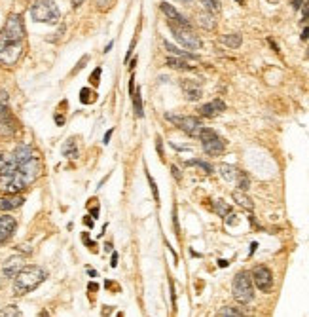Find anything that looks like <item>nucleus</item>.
I'll return each instance as SVG.
<instances>
[{
    "label": "nucleus",
    "mask_w": 309,
    "mask_h": 317,
    "mask_svg": "<svg viewBox=\"0 0 309 317\" xmlns=\"http://www.w3.org/2000/svg\"><path fill=\"white\" fill-rule=\"evenodd\" d=\"M46 277H48V272L40 266H23L14 277V292L23 296L27 292L35 291Z\"/></svg>",
    "instance_id": "nucleus-1"
},
{
    "label": "nucleus",
    "mask_w": 309,
    "mask_h": 317,
    "mask_svg": "<svg viewBox=\"0 0 309 317\" xmlns=\"http://www.w3.org/2000/svg\"><path fill=\"white\" fill-rule=\"evenodd\" d=\"M25 40V27L19 14H12L6 21L4 29L0 31V48L8 44H23Z\"/></svg>",
    "instance_id": "nucleus-2"
},
{
    "label": "nucleus",
    "mask_w": 309,
    "mask_h": 317,
    "mask_svg": "<svg viewBox=\"0 0 309 317\" xmlns=\"http://www.w3.org/2000/svg\"><path fill=\"white\" fill-rule=\"evenodd\" d=\"M31 16L38 23H50V25L57 23L61 18L57 4L52 2V0H36L33 4V8H31Z\"/></svg>",
    "instance_id": "nucleus-3"
},
{
    "label": "nucleus",
    "mask_w": 309,
    "mask_h": 317,
    "mask_svg": "<svg viewBox=\"0 0 309 317\" xmlns=\"http://www.w3.org/2000/svg\"><path fill=\"white\" fill-rule=\"evenodd\" d=\"M169 29H171L173 36L177 38V42L184 46L186 50H199L201 48V40L199 36L192 31L190 25H182V23H177V21H169Z\"/></svg>",
    "instance_id": "nucleus-4"
},
{
    "label": "nucleus",
    "mask_w": 309,
    "mask_h": 317,
    "mask_svg": "<svg viewBox=\"0 0 309 317\" xmlns=\"http://www.w3.org/2000/svg\"><path fill=\"white\" fill-rule=\"evenodd\" d=\"M233 298L237 300L239 304H249L254 298V289H252V279L247 272H239V274L233 277L232 285Z\"/></svg>",
    "instance_id": "nucleus-5"
},
{
    "label": "nucleus",
    "mask_w": 309,
    "mask_h": 317,
    "mask_svg": "<svg viewBox=\"0 0 309 317\" xmlns=\"http://www.w3.org/2000/svg\"><path fill=\"white\" fill-rule=\"evenodd\" d=\"M199 139L203 143V150L209 156H220L226 150V141H224L216 131L213 129H201Z\"/></svg>",
    "instance_id": "nucleus-6"
},
{
    "label": "nucleus",
    "mask_w": 309,
    "mask_h": 317,
    "mask_svg": "<svg viewBox=\"0 0 309 317\" xmlns=\"http://www.w3.org/2000/svg\"><path fill=\"white\" fill-rule=\"evenodd\" d=\"M165 118L171 122V124H175L177 128H181L186 135H190V137H199V133H201V122H199V118H196V116H179V114H165Z\"/></svg>",
    "instance_id": "nucleus-7"
},
{
    "label": "nucleus",
    "mask_w": 309,
    "mask_h": 317,
    "mask_svg": "<svg viewBox=\"0 0 309 317\" xmlns=\"http://www.w3.org/2000/svg\"><path fill=\"white\" fill-rule=\"evenodd\" d=\"M252 281L260 291L269 292L273 289V274L267 266H256L252 272Z\"/></svg>",
    "instance_id": "nucleus-8"
},
{
    "label": "nucleus",
    "mask_w": 309,
    "mask_h": 317,
    "mask_svg": "<svg viewBox=\"0 0 309 317\" xmlns=\"http://www.w3.org/2000/svg\"><path fill=\"white\" fill-rule=\"evenodd\" d=\"M23 52V44H8L0 48V63L4 65H16Z\"/></svg>",
    "instance_id": "nucleus-9"
},
{
    "label": "nucleus",
    "mask_w": 309,
    "mask_h": 317,
    "mask_svg": "<svg viewBox=\"0 0 309 317\" xmlns=\"http://www.w3.org/2000/svg\"><path fill=\"white\" fill-rule=\"evenodd\" d=\"M25 266V260H23V257L21 255H14V257H10L6 262H4V266H2V274H4V277H16L18 275V272Z\"/></svg>",
    "instance_id": "nucleus-10"
},
{
    "label": "nucleus",
    "mask_w": 309,
    "mask_h": 317,
    "mask_svg": "<svg viewBox=\"0 0 309 317\" xmlns=\"http://www.w3.org/2000/svg\"><path fill=\"white\" fill-rule=\"evenodd\" d=\"M224 111H226V103L220 101V99H215V101H211V103L203 104V107L199 109V114L205 116V118H215L218 114H222Z\"/></svg>",
    "instance_id": "nucleus-11"
},
{
    "label": "nucleus",
    "mask_w": 309,
    "mask_h": 317,
    "mask_svg": "<svg viewBox=\"0 0 309 317\" xmlns=\"http://www.w3.org/2000/svg\"><path fill=\"white\" fill-rule=\"evenodd\" d=\"M25 203V197L19 194H6L0 197V211H12Z\"/></svg>",
    "instance_id": "nucleus-12"
},
{
    "label": "nucleus",
    "mask_w": 309,
    "mask_h": 317,
    "mask_svg": "<svg viewBox=\"0 0 309 317\" xmlns=\"http://www.w3.org/2000/svg\"><path fill=\"white\" fill-rule=\"evenodd\" d=\"M182 93L188 101H199L201 99V86L198 82H192V80H184L182 82Z\"/></svg>",
    "instance_id": "nucleus-13"
},
{
    "label": "nucleus",
    "mask_w": 309,
    "mask_h": 317,
    "mask_svg": "<svg viewBox=\"0 0 309 317\" xmlns=\"http://www.w3.org/2000/svg\"><path fill=\"white\" fill-rule=\"evenodd\" d=\"M16 226H18L16 219H12V217H0V243H4L16 232Z\"/></svg>",
    "instance_id": "nucleus-14"
},
{
    "label": "nucleus",
    "mask_w": 309,
    "mask_h": 317,
    "mask_svg": "<svg viewBox=\"0 0 309 317\" xmlns=\"http://www.w3.org/2000/svg\"><path fill=\"white\" fill-rule=\"evenodd\" d=\"M16 135V122L12 116L0 118V139H10Z\"/></svg>",
    "instance_id": "nucleus-15"
},
{
    "label": "nucleus",
    "mask_w": 309,
    "mask_h": 317,
    "mask_svg": "<svg viewBox=\"0 0 309 317\" xmlns=\"http://www.w3.org/2000/svg\"><path fill=\"white\" fill-rule=\"evenodd\" d=\"M160 10H162V12H164L165 16L169 18V21H177V23H182V25H190L188 21H186V19L182 18L181 14H179L177 10L173 8L171 4H167V2H162V6H160Z\"/></svg>",
    "instance_id": "nucleus-16"
},
{
    "label": "nucleus",
    "mask_w": 309,
    "mask_h": 317,
    "mask_svg": "<svg viewBox=\"0 0 309 317\" xmlns=\"http://www.w3.org/2000/svg\"><path fill=\"white\" fill-rule=\"evenodd\" d=\"M233 199H235V203H237V205H239V207H245L247 211H252V209H254V203H252V199H250V197L247 196V194H245L243 190H235V192H233Z\"/></svg>",
    "instance_id": "nucleus-17"
},
{
    "label": "nucleus",
    "mask_w": 309,
    "mask_h": 317,
    "mask_svg": "<svg viewBox=\"0 0 309 317\" xmlns=\"http://www.w3.org/2000/svg\"><path fill=\"white\" fill-rule=\"evenodd\" d=\"M220 175L224 177V180H228V182H233V180H237L239 169H237L235 165H230V163H224V165H220Z\"/></svg>",
    "instance_id": "nucleus-18"
},
{
    "label": "nucleus",
    "mask_w": 309,
    "mask_h": 317,
    "mask_svg": "<svg viewBox=\"0 0 309 317\" xmlns=\"http://www.w3.org/2000/svg\"><path fill=\"white\" fill-rule=\"evenodd\" d=\"M164 48L169 53H173V57H182V59H196V55H192V53L184 52V50H179L177 46H173V44L167 42V40L164 42Z\"/></svg>",
    "instance_id": "nucleus-19"
},
{
    "label": "nucleus",
    "mask_w": 309,
    "mask_h": 317,
    "mask_svg": "<svg viewBox=\"0 0 309 317\" xmlns=\"http://www.w3.org/2000/svg\"><path fill=\"white\" fill-rule=\"evenodd\" d=\"M220 42H222L226 48L237 50L241 44H243V38H241V35H224L222 38H220Z\"/></svg>",
    "instance_id": "nucleus-20"
},
{
    "label": "nucleus",
    "mask_w": 309,
    "mask_h": 317,
    "mask_svg": "<svg viewBox=\"0 0 309 317\" xmlns=\"http://www.w3.org/2000/svg\"><path fill=\"white\" fill-rule=\"evenodd\" d=\"M133 109H135L137 118H142V116H144V112H142V99H140V87H135V89H133Z\"/></svg>",
    "instance_id": "nucleus-21"
},
{
    "label": "nucleus",
    "mask_w": 309,
    "mask_h": 317,
    "mask_svg": "<svg viewBox=\"0 0 309 317\" xmlns=\"http://www.w3.org/2000/svg\"><path fill=\"white\" fill-rule=\"evenodd\" d=\"M167 65H169L171 69L192 70V65H190V63H186V61L182 59V57H169V59H167Z\"/></svg>",
    "instance_id": "nucleus-22"
},
{
    "label": "nucleus",
    "mask_w": 309,
    "mask_h": 317,
    "mask_svg": "<svg viewBox=\"0 0 309 317\" xmlns=\"http://www.w3.org/2000/svg\"><path fill=\"white\" fill-rule=\"evenodd\" d=\"M12 116L10 114V97L6 91H0V118Z\"/></svg>",
    "instance_id": "nucleus-23"
},
{
    "label": "nucleus",
    "mask_w": 309,
    "mask_h": 317,
    "mask_svg": "<svg viewBox=\"0 0 309 317\" xmlns=\"http://www.w3.org/2000/svg\"><path fill=\"white\" fill-rule=\"evenodd\" d=\"M63 154H65V158H72V160L78 158V148H76V141H74V139H70V141L65 143Z\"/></svg>",
    "instance_id": "nucleus-24"
},
{
    "label": "nucleus",
    "mask_w": 309,
    "mask_h": 317,
    "mask_svg": "<svg viewBox=\"0 0 309 317\" xmlns=\"http://www.w3.org/2000/svg\"><path fill=\"white\" fill-rule=\"evenodd\" d=\"M198 21L201 23V27H205V29H215V18H213V14L211 12H205V14H199Z\"/></svg>",
    "instance_id": "nucleus-25"
},
{
    "label": "nucleus",
    "mask_w": 309,
    "mask_h": 317,
    "mask_svg": "<svg viewBox=\"0 0 309 317\" xmlns=\"http://www.w3.org/2000/svg\"><path fill=\"white\" fill-rule=\"evenodd\" d=\"M216 315L218 317H243L245 313L237 308H230V306H226V308L218 309V313H216Z\"/></svg>",
    "instance_id": "nucleus-26"
},
{
    "label": "nucleus",
    "mask_w": 309,
    "mask_h": 317,
    "mask_svg": "<svg viewBox=\"0 0 309 317\" xmlns=\"http://www.w3.org/2000/svg\"><path fill=\"white\" fill-rule=\"evenodd\" d=\"M215 211H216L218 215H220V217H224V219H228V217L232 215V207L226 205L224 201H215Z\"/></svg>",
    "instance_id": "nucleus-27"
},
{
    "label": "nucleus",
    "mask_w": 309,
    "mask_h": 317,
    "mask_svg": "<svg viewBox=\"0 0 309 317\" xmlns=\"http://www.w3.org/2000/svg\"><path fill=\"white\" fill-rule=\"evenodd\" d=\"M0 315L2 317H21V309H19L18 306H6V308H2Z\"/></svg>",
    "instance_id": "nucleus-28"
},
{
    "label": "nucleus",
    "mask_w": 309,
    "mask_h": 317,
    "mask_svg": "<svg viewBox=\"0 0 309 317\" xmlns=\"http://www.w3.org/2000/svg\"><path fill=\"white\" fill-rule=\"evenodd\" d=\"M201 4L205 6V12H211V14H216L220 10V2L218 0H201Z\"/></svg>",
    "instance_id": "nucleus-29"
},
{
    "label": "nucleus",
    "mask_w": 309,
    "mask_h": 317,
    "mask_svg": "<svg viewBox=\"0 0 309 317\" xmlns=\"http://www.w3.org/2000/svg\"><path fill=\"white\" fill-rule=\"evenodd\" d=\"M237 186H239V190H243V192L249 190V175H247V173L239 171V175H237Z\"/></svg>",
    "instance_id": "nucleus-30"
},
{
    "label": "nucleus",
    "mask_w": 309,
    "mask_h": 317,
    "mask_svg": "<svg viewBox=\"0 0 309 317\" xmlns=\"http://www.w3.org/2000/svg\"><path fill=\"white\" fill-rule=\"evenodd\" d=\"M114 4H116V0H95V8L101 10V12H108V10H112Z\"/></svg>",
    "instance_id": "nucleus-31"
},
{
    "label": "nucleus",
    "mask_w": 309,
    "mask_h": 317,
    "mask_svg": "<svg viewBox=\"0 0 309 317\" xmlns=\"http://www.w3.org/2000/svg\"><path fill=\"white\" fill-rule=\"evenodd\" d=\"M188 165H198V167H201V169H203L205 173H211V171H213V167H211L209 163L201 162V160H190Z\"/></svg>",
    "instance_id": "nucleus-32"
},
{
    "label": "nucleus",
    "mask_w": 309,
    "mask_h": 317,
    "mask_svg": "<svg viewBox=\"0 0 309 317\" xmlns=\"http://www.w3.org/2000/svg\"><path fill=\"white\" fill-rule=\"evenodd\" d=\"M146 177H148V182H150V188H152V194H154V199L158 201V197H160V194H158V186H156V182L154 179L150 177V173L146 171Z\"/></svg>",
    "instance_id": "nucleus-33"
},
{
    "label": "nucleus",
    "mask_w": 309,
    "mask_h": 317,
    "mask_svg": "<svg viewBox=\"0 0 309 317\" xmlns=\"http://www.w3.org/2000/svg\"><path fill=\"white\" fill-rule=\"evenodd\" d=\"M80 99H82V103H89L87 99H89V89H82L80 91Z\"/></svg>",
    "instance_id": "nucleus-34"
},
{
    "label": "nucleus",
    "mask_w": 309,
    "mask_h": 317,
    "mask_svg": "<svg viewBox=\"0 0 309 317\" xmlns=\"http://www.w3.org/2000/svg\"><path fill=\"white\" fill-rule=\"evenodd\" d=\"M86 63H87V57H84V59H82V61H80V63L76 65V69H74V72H78V70H80L82 67H84V65H86Z\"/></svg>",
    "instance_id": "nucleus-35"
},
{
    "label": "nucleus",
    "mask_w": 309,
    "mask_h": 317,
    "mask_svg": "<svg viewBox=\"0 0 309 317\" xmlns=\"http://www.w3.org/2000/svg\"><path fill=\"white\" fill-rule=\"evenodd\" d=\"M116 264H118V253H114V255H112V260H110L112 268H116Z\"/></svg>",
    "instance_id": "nucleus-36"
},
{
    "label": "nucleus",
    "mask_w": 309,
    "mask_h": 317,
    "mask_svg": "<svg viewBox=\"0 0 309 317\" xmlns=\"http://www.w3.org/2000/svg\"><path fill=\"white\" fill-rule=\"evenodd\" d=\"M99 74H101V69H95L93 76H91V84H95V82H97V78H99Z\"/></svg>",
    "instance_id": "nucleus-37"
},
{
    "label": "nucleus",
    "mask_w": 309,
    "mask_h": 317,
    "mask_svg": "<svg viewBox=\"0 0 309 317\" xmlns=\"http://www.w3.org/2000/svg\"><path fill=\"white\" fill-rule=\"evenodd\" d=\"M112 131H114V129H110V131H108V133H106V137H104V145H108V141H110V135H112Z\"/></svg>",
    "instance_id": "nucleus-38"
},
{
    "label": "nucleus",
    "mask_w": 309,
    "mask_h": 317,
    "mask_svg": "<svg viewBox=\"0 0 309 317\" xmlns=\"http://www.w3.org/2000/svg\"><path fill=\"white\" fill-rule=\"evenodd\" d=\"M307 36H309V29H305V31L301 33V38H307Z\"/></svg>",
    "instance_id": "nucleus-39"
},
{
    "label": "nucleus",
    "mask_w": 309,
    "mask_h": 317,
    "mask_svg": "<svg viewBox=\"0 0 309 317\" xmlns=\"http://www.w3.org/2000/svg\"><path fill=\"white\" fill-rule=\"evenodd\" d=\"M82 2H84V0H72V4H74V6H80Z\"/></svg>",
    "instance_id": "nucleus-40"
},
{
    "label": "nucleus",
    "mask_w": 309,
    "mask_h": 317,
    "mask_svg": "<svg viewBox=\"0 0 309 317\" xmlns=\"http://www.w3.org/2000/svg\"><path fill=\"white\" fill-rule=\"evenodd\" d=\"M179 2H182V4H190V2H194V0H179Z\"/></svg>",
    "instance_id": "nucleus-41"
},
{
    "label": "nucleus",
    "mask_w": 309,
    "mask_h": 317,
    "mask_svg": "<svg viewBox=\"0 0 309 317\" xmlns=\"http://www.w3.org/2000/svg\"><path fill=\"white\" fill-rule=\"evenodd\" d=\"M237 2H239V4H243V0H237Z\"/></svg>",
    "instance_id": "nucleus-42"
}]
</instances>
